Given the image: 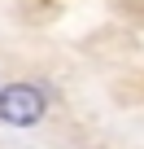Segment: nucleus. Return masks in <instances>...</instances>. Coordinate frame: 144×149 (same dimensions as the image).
<instances>
[{"label":"nucleus","instance_id":"obj_1","mask_svg":"<svg viewBox=\"0 0 144 149\" xmlns=\"http://www.w3.org/2000/svg\"><path fill=\"white\" fill-rule=\"evenodd\" d=\"M48 110V92L39 84H5L0 88V123L9 127H35Z\"/></svg>","mask_w":144,"mask_h":149}]
</instances>
